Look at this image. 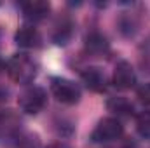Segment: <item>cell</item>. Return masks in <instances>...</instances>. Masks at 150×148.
<instances>
[{
  "instance_id": "5",
  "label": "cell",
  "mask_w": 150,
  "mask_h": 148,
  "mask_svg": "<svg viewBox=\"0 0 150 148\" xmlns=\"http://www.w3.org/2000/svg\"><path fill=\"white\" fill-rule=\"evenodd\" d=\"M136 84V73L131 63L119 61L113 70V85L119 89H131Z\"/></svg>"
},
{
  "instance_id": "11",
  "label": "cell",
  "mask_w": 150,
  "mask_h": 148,
  "mask_svg": "<svg viewBox=\"0 0 150 148\" xmlns=\"http://www.w3.org/2000/svg\"><path fill=\"white\" fill-rule=\"evenodd\" d=\"M107 108L115 113V115H131L133 113V105L126 99V98H110L108 103H107Z\"/></svg>"
},
{
  "instance_id": "4",
  "label": "cell",
  "mask_w": 150,
  "mask_h": 148,
  "mask_svg": "<svg viewBox=\"0 0 150 148\" xmlns=\"http://www.w3.org/2000/svg\"><path fill=\"white\" fill-rule=\"evenodd\" d=\"M19 108L28 113V115H37L38 111L44 110L45 103H47V92L42 89V87H30L26 89L21 96H19Z\"/></svg>"
},
{
  "instance_id": "6",
  "label": "cell",
  "mask_w": 150,
  "mask_h": 148,
  "mask_svg": "<svg viewBox=\"0 0 150 148\" xmlns=\"http://www.w3.org/2000/svg\"><path fill=\"white\" fill-rule=\"evenodd\" d=\"M21 11L28 21L37 23V21H42L47 18L51 5H49V2H44V0H30V2L21 4Z\"/></svg>"
},
{
  "instance_id": "2",
  "label": "cell",
  "mask_w": 150,
  "mask_h": 148,
  "mask_svg": "<svg viewBox=\"0 0 150 148\" xmlns=\"http://www.w3.org/2000/svg\"><path fill=\"white\" fill-rule=\"evenodd\" d=\"M51 92L52 96L65 105H75L80 99V87L70 78L54 77L51 78Z\"/></svg>"
},
{
  "instance_id": "8",
  "label": "cell",
  "mask_w": 150,
  "mask_h": 148,
  "mask_svg": "<svg viewBox=\"0 0 150 148\" xmlns=\"http://www.w3.org/2000/svg\"><path fill=\"white\" fill-rule=\"evenodd\" d=\"M14 40H16V44H18L19 47L35 49V47L40 45L42 37H40V33H38L37 28H33V26H23V28H19V30L16 32Z\"/></svg>"
},
{
  "instance_id": "14",
  "label": "cell",
  "mask_w": 150,
  "mask_h": 148,
  "mask_svg": "<svg viewBox=\"0 0 150 148\" xmlns=\"http://www.w3.org/2000/svg\"><path fill=\"white\" fill-rule=\"evenodd\" d=\"M136 96H138V99L143 105H150V82H147V84H143V85L138 87Z\"/></svg>"
},
{
  "instance_id": "13",
  "label": "cell",
  "mask_w": 150,
  "mask_h": 148,
  "mask_svg": "<svg viewBox=\"0 0 150 148\" xmlns=\"http://www.w3.org/2000/svg\"><path fill=\"white\" fill-rule=\"evenodd\" d=\"M12 148H38V141L33 136H23L14 143Z\"/></svg>"
},
{
  "instance_id": "7",
  "label": "cell",
  "mask_w": 150,
  "mask_h": 148,
  "mask_svg": "<svg viewBox=\"0 0 150 148\" xmlns=\"http://www.w3.org/2000/svg\"><path fill=\"white\" fill-rule=\"evenodd\" d=\"M82 80L94 92H101V91L107 89V77H105V72L100 66H89V68H86L82 72Z\"/></svg>"
},
{
  "instance_id": "12",
  "label": "cell",
  "mask_w": 150,
  "mask_h": 148,
  "mask_svg": "<svg viewBox=\"0 0 150 148\" xmlns=\"http://www.w3.org/2000/svg\"><path fill=\"white\" fill-rule=\"evenodd\" d=\"M136 129H138V134L142 138L150 140V110L142 111L136 117Z\"/></svg>"
},
{
  "instance_id": "3",
  "label": "cell",
  "mask_w": 150,
  "mask_h": 148,
  "mask_svg": "<svg viewBox=\"0 0 150 148\" xmlns=\"http://www.w3.org/2000/svg\"><path fill=\"white\" fill-rule=\"evenodd\" d=\"M122 132H124V127L119 122V118L105 117L98 122V125L91 132V141H94V143H110V141L119 140L122 136Z\"/></svg>"
},
{
  "instance_id": "15",
  "label": "cell",
  "mask_w": 150,
  "mask_h": 148,
  "mask_svg": "<svg viewBox=\"0 0 150 148\" xmlns=\"http://www.w3.org/2000/svg\"><path fill=\"white\" fill-rule=\"evenodd\" d=\"M47 148H68V147H67L65 143H59V141H58V143H51Z\"/></svg>"
},
{
  "instance_id": "9",
  "label": "cell",
  "mask_w": 150,
  "mask_h": 148,
  "mask_svg": "<svg viewBox=\"0 0 150 148\" xmlns=\"http://www.w3.org/2000/svg\"><path fill=\"white\" fill-rule=\"evenodd\" d=\"M19 129V117L12 110L0 113V138H11L16 136Z\"/></svg>"
},
{
  "instance_id": "1",
  "label": "cell",
  "mask_w": 150,
  "mask_h": 148,
  "mask_svg": "<svg viewBox=\"0 0 150 148\" xmlns=\"http://www.w3.org/2000/svg\"><path fill=\"white\" fill-rule=\"evenodd\" d=\"M5 68L9 77L18 84H30L37 77V63L25 52L14 54L7 61Z\"/></svg>"
},
{
  "instance_id": "10",
  "label": "cell",
  "mask_w": 150,
  "mask_h": 148,
  "mask_svg": "<svg viewBox=\"0 0 150 148\" xmlns=\"http://www.w3.org/2000/svg\"><path fill=\"white\" fill-rule=\"evenodd\" d=\"M86 49L93 54H103L108 51V42L101 33H91L86 38Z\"/></svg>"
}]
</instances>
